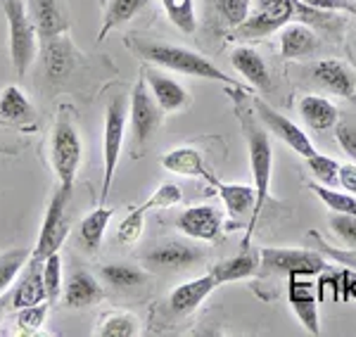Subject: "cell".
I'll return each instance as SVG.
<instances>
[{"label": "cell", "instance_id": "cell-37", "mask_svg": "<svg viewBox=\"0 0 356 337\" xmlns=\"http://www.w3.org/2000/svg\"><path fill=\"white\" fill-rule=\"evenodd\" d=\"M216 15L231 28H238L250 17L252 0H214Z\"/></svg>", "mask_w": 356, "mask_h": 337}, {"label": "cell", "instance_id": "cell-36", "mask_svg": "<svg viewBox=\"0 0 356 337\" xmlns=\"http://www.w3.org/2000/svg\"><path fill=\"white\" fill-rule=\"evenodd\" d=\"M307 162L309 171L314 174V179L323 186H337V176H340V162L332 159L328 155H321V152H314L312 157L304 159Z\"/></svg>", "mask_w": 356, "mask_h": 337}, {"label": "cell", "instance_id": "cell-14", "mask_svg": "<svg viewBox=\"0 0 356 337\" xmlns=\"http://www.w3.org/2000/svg\"><path fill=\"white\" fill-rule=\"evenodd\" d=\"M143 79L150 85V93L154 95V100H157V105L162 107L164 114H176L191 105V93L178 81L166 76L164 72H157V69H152V67H147Z\"/></svg>", "mask_w": 356, "mask_h": 337}, {"label": "cell", "instance_id": "cell-26", "mask_svg": "<svg viewBox=\"0 0 356 337\" xmlns=\"http://www.w3.org/2000/svg\"><path fill=\"white\" fill-rule=\"evenodd\" d=\"M300 117L314 131H330L340 122L337 107L330 100L321 98V95H304L300 100Z\"/></svg>", "mask_w": 356, "mask_h": 337}, {"label": "cell", "instance_id": "cell-40", "mask_svg": "<svg viewBox=\"0 0 356 337\" xmlns=\"http://www.w3.org/2000/svg\"><path fill=\"white\" fill-rule=\"evenodd\" d=\"M143 226H145V211L140 207H136L122 224H119V231H117L119 243H124V245L136 243V240L143 236Z\"/></svg>", "mask_w": 356, "mask_h": 337}, {"label": "cell", "instance_id": "cell-18", "mask_svg": "<svg viewBox=\"0 0 356 337\" xmlns=\"http://www.w3.org/2000/svg\"><path fill=\"white\" fill-rule=\"evenodd\" d=\"M31 17H33V24L38 28L41 43L57 36H65L69 31V15L60 0H33Z\"/></svg>", "mask_w": 356, "mask_h": 337}, {"label": "cell", "instance_id": "cell-31", "mask_svg": "<svg viewBox=\"0 0 356 337\" xmlns=\"http://www.w3.org/2000/svg\"><path fill=\"white\" fill-rule=\"evenodd\" d=\"M166 17L183 33H195L197 28V15H195V0H159Z\"/></svg>", "mask_w": 356, "mask_h": 337}, {"label": "cell", "instance_id": "cell-20", "mask_svg": "<svg viewBox=\"0 0 356 337\" xmlns=\"http://www.w3.org/2000/svg\"><path fill=\"white\" fill-rule=\"evenodd\" d=\"M204 252L195 245L188 243H166L154 247L145 261L154 268H171V271H181V268H191L202 261Z\"/></svg>", "mask_w": 356, "mask_h": 337}, {"label": "cell", "instance_id": "cell-2", "mask_svg": "<svg viewBox=\"0 0 356 337\" xmlns=\"http://www.w3.org/2000/svg\"><path fill=\"white\" fill-rule=\"evenodd\" d=\"M81 135H79L74 110L69 105H60L55 114L53 133H50V162L57 174V181L65 188H74V179L81 167Z\"/></svg>", "mask_w": 356, "mask_h": 337}, {"label": "cell", "instance_id": "cell-33", "mask_svg": "<svg viewBox=\"0 0 356 337\" xmlns=\"http://www.w3.org/2000/svg\"><path fill=\"white\" fill-rule=\"evenodd\" d=\"M309 188L332 214H356V195H352V192H337L330 186H323V183H312Z\"/></svg>", "mask_w": 356, "mask_h": 337}, {"label": "cell", "instance_id": "cell-11", "mask_svg": "<svg viewBox=\"0 0 356 337\" xmlns=\"http://www.w3.org/2000/svg\"><path fill=\"white\" fill-rule=\"evenodd\" d=\"M216 190L226 204V211L233 221H243L245 216H250L247 224V236L243 240V247H250V238L254 233L257 226V190L254 186H245V183H223L216 181Z\"/></svg>", "mask_w": 356, "mask_h": 337}, {"label": "cell", "instance_id": "cell-28", "mask_svg": "<svg viewBox=\"0 0 356 337\" xmlns=\"http://www.w3.org/2000/svg\"><path fill=\"white\" fill-rule=\"evenodd\" d=\"M147 5V0H107L105 17H102V26L97 31V41H105V36L112 28L124 26L131 22Z\"/></svg>", "mask_w": 356, "mask_h": 337}, {"label": "cell", "instance_id": "cell-42", "mask_svg": "<svg viewBox=\"0 0 356 337\" xmlns=\"http://www.w3.org/2000/svg\"><path fill=\"white\" fill-rule=\"evenodd\" d=\"M335 135H337V142L342 145V150L356 162V124H352V122H337Z\"/></svg>", "mask_w": 356, "mask_h": 337}, {"label": "cell", "instance_id": "cell-44", "mask_svg": "<svg viewBox=\"0 0 356 337\" xmlns=\"http://www.w3.org/2000/svg\"><path fill=\"white\" fill-rule=\"evenodd\" d=\"M337 183H340L342 190L356 195V162L340 164V176H337Z\"/></svg>", "mask_w": 356, "mask_h": 337}, {"label": "cell", "instance_id": "cell-9", "mask_svg": "<svg viewBox=\"0 0 356 337\" xmlns=\"http://www.w3.org/2000/svg\"><path fill=\"white\" fill-rule=\"evenodd\" d=\"M162 107L157 105L154 95L147 90L145 79H138L134 90H131V107H129V122H131V135H134V147L140 150L145 147L154 131L162 122Z\"/></svg>", "mask_w": 356, "mask_h": 337}, {"label": "cell", "instance_id": "cell-16", "mask_svg": "<svg viewBox=\"0 0 356 337\" xmlns=\"http://www.w3.org/2000/svg\"><path fill=\"white\" fill-rule=\"evenodd\" d=\"M216 288H219V281L211 276V271L207 273V276L181 283L178 288H174V293L169 295V309L178 313V316H188V313H193L197 309Z\"/></svg>", "mask_w": 356, "mask_h": 337}, {"label": "cell", "instance_id": "cell-7", "mask_svg": "<svg viewBox=\"0 0 356 337\" xmlns=\"http://www.w3.org/2000/svg\"><path fill=\"white\" fill-rule=\"evenodd\" d=\"M72 190L74 188L57 186V190L53 192V199H50L48 211H45V216H43L41 233H38L31 261L41 264L45 256L57 252V249L62 247V243H65L69 228H72V224H69V219H67V207H69V199H72Z\"/></svg>", "mask_w": 356, "mask_h": 337}, {"label": "cell", "instance_id": "cell-34", "mask_svg": "<svg viewBox=\"0 0 356 337\" xmlns=\"http://www.w3.org/2000/svg\"><path fill=\"white\" fill-rule=\"evenodd\" d=\"M140 333V323L131 313H112L95 330L97 337H136Z\"/></svg>", "mask_w": 356, "mask_h": 337}, {"label": "cell", "instance_id": "cell-8", "mask_svg": "<svg viewBox=\"0 0 356 337\" xmlns=\"http://www.w3.org/2000/svg\"><path fill=\"white\" fill-rule=\"evenodd\" d=\"M261 254V271L264 273H280V276H318L328 266L318 252L309 249H278V247H264Z\"/></svg>", "mask_w": 356, "mask_h": 337}, {"label": "cell", "instance_id": "cell-35", "mask_svg": "<svg viewBox=\"0 0 356 337\" xmlns=\"http://www.w3.org/2000/svg\"><path fill=\"white\" fill-rule=\"evenodd\" d=\"M43 268V285L48 293V304H55L62 295V256L60 252H53L41 261Z\"/></svg>", "mask_w": 356, "mask_h": 337}, {"label": "cell", "instance_id": "cell-12", "mask_svg": "<svg viewBox=\"0 0 356 337\" xmlns=\"http://www.w3.org/2000/svg\"><path fill=\"white\" fill-rule=\"evenodd\" d=\"M176 228L186 238L202 240V243H211L221 236L223 228V214L211 204H197L176 216Z\"/></svg>", "mask_w": 356, "mask_h": 337}, {"label": "cell", "instance_id": "cell-3", "mask_svg": "<svg viewBox=\"0 0 356 337\" xmlns=\"http://www.w3.org/2000/svg\"><path fill=\"white\" fill-rule=\"evenodd\" d=\"M240 124H243V133L247 140V152H250V169L252 179H254L257 190V221L271 192V174H273V147L268 138L266 126L259 124V117H254L250 110L240 112Z\"/></svg>", "mask_w": 356, "mask_h": 337}, {"label": "cell", "instance_id": "cell-24", "mask_svg": "<svg viewBox=\"0 0 356 337\" xmlns=\"http://www.w3.org/2000/svg\"><path fill=\"white\" fill-rule=\"evenodd\" d=\"M0 119L15 126H29L36 122V110L19 85H5L0 90Z\"/></svg>", "mask_w": 356, "mask_h": 337}, {"label": "cell", "instance_id": "cell-4", "mask_svg": "<svg viewBox=\"0 0 356 337\" xmlns=\"http://www.w3.org/2000/svg\"><path fill=\"white\" fill-rule=\"evenodd\" d=\"M3 13L8 19L10 33V60L17 76H26L38 55V28L33 24V17L26 10L24 0H3Z\"/></svg>", "mask_w": 356, "mask_h": 337}, {"label": "cell", "instance_id": "cell-23", "mask_svg": "<svg viewBox=\"0 0 356 337\" xmlns=\"http://www.w3.org/2000/svg\"><path fill=\"white\" fill-rule=\"evenodd\" d=\"M318 50V36L312 26L302 24H288L280 31V57L283 60H302Z\"/></svg>", "mask_w": 356, "mask_h": 337}, {"label": "cell", "instance_id": "cell-29", "mask_svg": "<svg viewBox=\"0 0 356 337\" xmlns=\"http://www.w3.org/2000/svg\"><path fill=\"white\" fill-rule=\"evenodd\" d=\"M112 214L114 211L105 204H100L97 209L90 211L88 216H83L81 226H79V236H81V243L86 245L88 249H97L105 238V231L112 221Z\"/></svg>", "mask_w": 356, "mask_h": 337}, {"label": "cell", "instance_id": "cell-21", "mask_svg": "<svg viewBox=\"0 0 356 337\" xmlns=\"http://www.w3.org/2000/svg\"><path fill=\"white\" fill-rule=\"evenodd\" d=\"M65 295V304L69 309H86V306H93L105 297V290L97 283V278L88 271H76L72 273V278L62 288Z\"/></svg>", "mask_w": 356, "mask_h": 337}, {"label": "cell", "instance_id": "cell-38", "mask_svg": "<svg viewBox=\"0 0 356 337\" xmlns=\"http://www.w3.org/2000/svg\"><path fill=\"white\" fill-rule=\"evenodd\" d=\"M183 202V192L181 188L174 186V183H162V186L157 188V190L152 192L150 199H145V202L140 204L143 211H150V209H171L176 207V204Z\"/></svg>", "mask_w": 356, "mask_h": 337}, {"label": "cell", "instance_id": "cell-25", "mask_svg": "<svg viewBox=\"0 0 356 337\" xmlns=\"http://www.w3.org/2000/svg\"><path fill=\"white\" fill-rule=\"evenodd\" d=\"M259 266H261V254L250 247H243L240 254L231 256V259H223L211 268V276L219 281V285L235 283V281H243V278L254 276L259 271Z\"/></svg>", "mask_w": 356, "mask_h": 337}, {"label": "cell", "instance_id": "cell-32", "mask_svg": "<svg viewBox=\"0 0 356 337\" xmlns=\"http://www.w3.org/2000/svg\"><path fill=\"white\" fill-rule=\"evenodd\" d=\"M31 259V249H8L0 254V295H5L10 290V285L15 283V278L22 273V268L26 266V261Z\"/></svg>", "mask_w": 356, "mask_h": 337}, {"label": "cell", "instance_id": "cell-15", "mask_svg": "<svg viewBox=\"0 0 356 337\" xmlns=\"http://www.w3.org/2000/svg\"><path fill=\"white\" fill-rule=\"evenodd\" d=\"M74 69H76V50L67 33L43 43V72L50 81H65Z\"/></svg>", "mask_w": 356, "mask_h": 337}, {"label": "cell", "instance_id": "cell-1", "mask_svg": "<svg viewBox=\"0 0 356 337\" xmlns=\"http://www.w3.org/2000/svg\"><path fill=\"white\" fill-rule=\"evenodd\" d=\"M129 45L134 53H138L143 60H147L154 67H162V69H169L176 74H186V76L204 79V81L238 85L228 74H223L219 67L211 65L207 57H202L200 53H193V50H188V48H181V45L159 43V41H150V38H131V41H126V48H129Z\"/></svg>", "mask_w": 356, "mask_h": 337}, {"label": "cell", "instance_id": "cell-39", "mask_svg": "<svg viewBox=\"0 0 356 337\" xmlns=\"http://www.w3.org/2000/svg\"><path fill=\"white\" fill-rule=\"evenodd\" d=\"M45 316H48V302H41V304L33 306H24L17 313V325H19V335H33L43 328Z\"/></svg>", "mask_w": 356, "mask_h": 337}, {"label": "cell", "instance_id": "cell-17", "mask_svg": "<svg viewBox=\"0 0 356 337\" xmlns=\"http://www.w3.org/2000/svg\"><path fill=\"white\" fill-rule=\"evenodd\" d=\"M312 76L316 83H321L325 90H330L332 95L344 100H352L356 93V79L349 72V67H344L340 60H321L312 67Z\"/></svg>", "mask_w": 356, "mask_h": 337}, {"label": "cell", "instance_id": "cell-6", "mask_svg": "<svg viewBox=\"0 0 356 337\" xmlns=\"http://www.w3.org/2000/svg\"><path fill=\"white\" fill-rule=\"evenodd\" d=\"M297 5L300 0H257L254 10H250V17L238 28H233V36L243 38V41L271 36L295 19Z\"/></svg>", "mask_w": 356, "mask_h": 337}, {"label": "cell", "instance_id": "cell-27", "mask_svg": "<svg viewBox=\"0 0 356 337\" xmlns=\"http://www.w3.org/2000/svg\"><path fill=\"white\" fill-rule=\"evenodd\" d=\"M41 302H48V293H45V285H43V268L38 261L29 259L26 276L22 278L19 285L15 288L13 306L19 311V309H24V306L41 304Z\"/></svg>", "mask_w": 356, "mask_h": 337}, {"label": "cell", "instance_id": "cell-13", "mask_svg": "<svg viewBox=\"0 0 356 337\" xmlns=\"http://www.w3.org/2000/svg\"><path fill=\"white\" fill-rule=\"evenodd\" d=\"M288 302L300 318L309 335H321V316H318V299L312 293V285L304 283V276H288Z\"/></svg>", "mask_w": 356, "mask_h": 337}, {"label": "cell", "instance_id": "cell-10", "mask_svg": "<svg viewBox=\"0 0 356 337\" xmlns=\"http://www.w3.org/2000/svg\"><path fill=\"white\" fill-rule=\"evenodd\" d=\"M254 112L257 117H259V122L266 126L268 133H273L278 140H283L285 145L290 147L292 152H297L300 157H312L316 152L314 142L309 140V135L304 133V131L297 126V124H292L288 117H283L278 110H273L268 102H264L261 98H254Z\"/></svg>", "mask_w": 356, "mask_h": 337}, {"label": "cell", "instance_id": "cell-5", "mask_svg": "<svg viewBox=\"0 0 356 337\" xmlns=\"http://www.w3.org/2000/svg\"><path fill=\"white\" fill-rule=\"evenodd\" d=\"M126 122H129V105L126 98H114L105 110V131H102V188L97 202L105 204L110 197V188L119 167V157L124 150Z\"/></svg>", "mask_w": 356, "mask_h": 337}, {"label": "cell", "instance_id": "cell-30", "mask_svg": "<svg viewBox=\"0 0 356 337\" xmlns=\"http://www.w3.org/2000/svg\"><path fill=\"white\" fill-rule=\"evenodd\" d=\"M100 276L114 290H129L147 283V273L131 264H107L100 268Z\"/></svg>", "mask_w": 356, "mask_h": 337}, {"label": "cell", "instance_id": "cell-43", "mask_svg": "<svg viewBox=\"0 0 356 337\" xmlns=\"http://www.w3.org/2000/svg\"><path fill=\"white\" fill-rule=\"evenodd\" d=\"M302 3L316 10H325V13H356V5L349 0H302Z\"/></svg>", "mask_w": 356, "mask_h": 337}, {"label": "cell", "instance_id": "cell-45", "mask_svg": "<svg viewBox=\"0 0 356 337\" xmlns=\"http://www.w3.org/2000/svg\"><path fill=\"white\" fill-rule=\"evenodd\" d=\"M0 321H3V309H0Z\"/></svg>", "mask_w": 356, "mask_h": 337}, {"label": "cell", "instance_id": "cell-19", "mask_svg": "<svg viewBox=\"0 0 356 337\" xmlns=\"http://www.w3.org/2000/svg\"><path fill=\"white\" fill-rule=\"evenodd\" d=\"M162 167L176 176H186V179H204L209 186H216L219 181L195 147H176V150L166 152L162 157Z\"/></svg>", "mask_w": 356, "mask_h": 337}, {"label": "cell", "instance_id": "cell-41", "mask_svg": "<svg viewBox=\"0 0 356 337\" xmlns=\"http://www.w3.org/2000/svg\"><path fill=\"white\" fill-rule=\"evenodd\" d=\"M330 228L344 240L347 247L356 249V214H332Z\"/></svg>", "mask_w": 356, "mask_h": 337}, {"label": "cell", "instance_id": "cell-22", "mask_svg": "<svg viewBox=\"0 0 356 337\" xmlns=\"http://www.w3.org/2000/svg\"><path fill=\"white\" fill-rule=\"evenodd\" d=\"M231 65H233V69L238 72L247 83L254 85V88H261V90L271 88L268 67L254 48H250V45H238L231 53Z\"/></svg>", "mask_w": 356, "mask_h": 337}]
</instances>
